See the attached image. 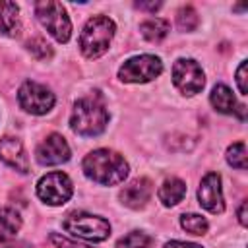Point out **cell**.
Wrapping results in <instances>:
<instances>
[{
    "label": "cell",
    "instance_id": "obj_7",
    "mask_svg": "<svg viewBox=\"0 0 248 248\" xmlns=\"http://www.w3.org/2000/svg\"><path fill=\"white\" fill-rule=\"evenodd\" d=\"M74 194V186L68 174L48 172L37 182V196L48 205H64Z\"/></svg>",
    "mask_w": 248,
    "mask_h": 248
},
{
    "label": "cell",
    "instance_id": "obj_3",
    "mask_svg": "<svg viewBox=\"0 0 248 248\" xmlns=\"http://www.w3.org/2000/svg\"><path fill=\"white\" fill-rule=\"evenodd\" d=\"M116 25L110 17L105 16H95L91 17L79 35V50L87 58H99L101 54L107 52L112 37H114Z\"/></svg>",
    "mask_w": 248,
    "mask_h": 248
},
{
    "label": "cell",
    "instance_id": "obj_21",
    "mask_svg": "<svg viewBox=\"0 0 248 248\" xmlns=\"http://www.w3.org/2000/svg\"><path fill=\"white\" fill-rule=\"evenodd\" d=\"M151 236L141 231H132L116 242V248H149Z\"/></svg>",
    "mask_w": 248,
    "mask_h": 248
},
{
    "label": "cell",
    "instance_id": "obj_26",
    "mask_svg": "<svg viewBox=\"0 0 248 248\" xmlns=\"http://www.w3.org/2000/svg\"><path fill=\"white\" fill-rule=\"evenodd\" d=\"M165 248H202L200 244H194V242H182V240H170L165 244Z\"/></svg>",
    "mask_w": 248,
    "mask_h": 248
},
{
    "label": "cell",
    "instance_id": "obj_19",
    "mask_svg": "<svg viewBox=\"0 0 248 248\" xmlns=\"http://www.w3.org/2000/svg\"><path fill=\"white\" fill-rule=\"evenodd\" d=\"M180 227H182L186 232H190V234L202 236V234L207 232L209 223H207L205 217H202V215H198V213H184V215L180 217Z\"/></svg>",
    "mask_w": 248,
    "mask_h": 248
},
{
    "label": "cell",
    "instance_id": "obj_24",
    "mask_svg": "<svg viewBox=\"0 0 248 248\" xmlns=\"http://www.w3.org/2000/svg\"><path fill=\"white\" fill-rule=\"evenodd\" d=\"M236 85H238V91L242 95L248 93V83H246V60L240 62L238 70H236Z\"/></svg>",
    "mask_w": 248,
    "mask_h": 248
},
{
    "label": "cell",
    "instance_id": "obj_17",
    "mask_svg": "<svg viewBox=\"0 0 248 248\" xmlns=\"http://www.w3.org/2000/svg\"><path fill=\"white\" fill-rule=\"evenodd\" d=\"M21 229V215L12 207H0V240H12Z\"/></svg>",
    "mask_w": 248,
    "mask_h": 248
},
{
    "label": "cell",
    "instance_id": "obj_6",
    "mask_svg": "<svg viewBox=\"0 0 248 248\" xmlns=\"http://www.w3.org/2000/svg\"><path fill=\"white\" fill-rule=\"evenodd\" d=\"M161 72H163V62L159 56L140 54V56L128 58L120 66L118 78L126 83H145V81H151L157 76H161Z\"/></svg>",
    "mask_w": 248,
    "mask_h": 248
},
{
    "label": "cell",
    "instance_id": "obj_10",
    "mask_svg": "<svg viewBox=\"0 0 248 248\" xmlns=\"http://www.w3.org/2000/svg\"><path fill=\"white\" fill-rule=\"evenodd\" d=\"M72 151L68 141L60 134H48L35 149V157L41 165L52 167V165H62L70 159Z\"/></svg>",
    "mask_w": 248,
    "mask_h": 248
},
{
    "label": "cell",
    "instance_id": "obj_27",
    "mask_svg": "<svg viewBox=\"0 0 248 248\" xmlns=\"http://www.w3.org/2000/svg\"><path fill=\"white\" fill-rule=\"evenodd\" d=\"M136 6L140 10H149V12H155L161 8V2H136Z\"/></svg>",
    "mask_w": 248,
    "mask_h": 248
},
{
    "label": "cell",
    "instance_id": "obj_2",
    "mask_svg": "<svg viewBox=\"0 0 248 248\" xmlns=\"http://www.w3.org/2000/svg\"><path fill=\"white\" fill-rule=\"evenodd\" d=\"M108 124V110L105 108V103L99 95L83 97L76 101L72 116H70V128L79 136H99L105 132Z\"/></svg>",
    "mask_w": 248,
    "mask_h": 248
},
{
    "label": "cell",
    "instance_id": "obj_23",
    "mask_svg": "<svg viewBox=\"0 0 248 248\" xmlns=\"http://www.w3.org/2000/svg\"><path fill=\"white\" fill-rule=\"evenodd\" d=\"M27 48L29 52H33L37 58H50L52 56V48L48 43H45L43 39H33L27 43Z\"/></svg>",
    "mask_w": 248,
    "mask_h": 248
},
{
    "label": "cell",
    "instance_id": "obj_13",
    "mask_svg": "<svg viewBox=\"0 0 248 248\" xmlns=\"http://www.w3.org/2000/svg\"><path fill=\"white\" fill-rule=\"evenodd\" d=\"M0 159L10 165L12 169L19 170V172H27L29 170V161L23 149V143L17 138L6 136L0 140Z\"/></svg>",
    "mask_w": 248,
    "mask_h": 248
},
{
    "label": "cell",
    "instance_id": "obj_20",
    "mask_svg": "<svg viewBox=\"0 0 248 248\" xmlns=\"http://www.w3.org/2000/svg\"><path fill=\"white\" fill-rule=\"evenodd\" d=\"M227 163L234 169H240L244 170L248 167V161H246V143L244 141H236L232 143L229 149H227Z\"/></svg>",
    "mask_w": 248,
    "mask_h": 248
},
{
    "label": "cell",
    "instance_id": "obj_11",
    "mask_svg": "<svg viewBox=\"0 0 248 248\" xmlns=\"http://www.w3.org/2000/svg\"><path fill=\"white\" fill-rule=\"evenodd\" d=\"M198 200L200 205L211 213H223L225 209V200H223V190H221V176L217 172H207L198 188Z\"/></svg>",
    "mask_w": 248,
    "mask_h": 248
},
{
    "label": "cell",
    "instance_id": "obj_22",
    "mask_svg": "<svg viewBox=\"0 0 248 248\" xmlns=\"http://www.w3.org/2000/svg\"><path fill=\"white\" fill-rule=\"evenodd\" d=\"M200 23V17H198V12L192 8V6H182L176 14V25L182 29V31H194Z\"/></svg>",
    "mask_w": 248,
    "mask_h": 248
},
{
    "label": "cell",
    "instance_id": "obj_9",
    "mask_svg": "<svg viewBox=\"0 0 248 248\" xmlns=\"http://www.w3.org/2000/svg\"><path fill=\"white\" fill-rule=\"evenodd\" d=\"M54 93L37 81H25L17 91L19 107L31 114H46L54 107Z\"/></svg>",
    "mask_w": 248,
    "mask_h": 248
},
{
    "label": "cell",
    "instance_id": "obj_25",
    "mask_svg": "<svg viewBox=\"0 0 248 248\" xmlns=\"http://www.w3.org/2000/svg\"><path fill=\"white\" fill-rule=\"evenodd\" d=\"M50 240H52V244H56L58 248H89V246H85V244H78V242H74V240H68V238H64V236H58V234H50Z\"/></svg>",
    "mask_w": 248,
    "mask_h": 248
},
{
    "label": "cell",
    "instance_id": "obj_8",
    "mask_svg": "<svg viewBox=\"0 0 248 248\" xmlns=\"http://www.w3.org/2000/svg\"><path fill=\"white\" fill-rule=\"evenodd\" d=\"M172 83L182 95H196L205 85L202 66L192 58H180L172 66Z\"/></svg>",
    "mask_w": 248,
    "mask_h": 248
},
{
    "label": "cell",
    "instance_id": "obj_12",
    "mask_svg": "<svg viewBox=\"0 0 248 248\" xmlns=\"http://www.w3.org/2000/svg\"><path fill=\"white\" fill-rule=\"evenodd\" d=\"M151 194H153L151 180L149 178H136V180H132L128 186H124L120 190V200H122V203L126 207L140 209L149 202Z\"/></svg>",
    "mask_w": 248,
    "mask_h": 248
},
{
    "label": "cell",
    "instance_id": "obj_28",
    "mask_svg": "<svg viewBox=\"0 0 248 248\" xmlns=\"http://www.w3.org/2000/svg\"><path fill=\"white\" fill-rule=\"evenodd\" d=\"M246 207H248V202H242L240 207H238V223L242 227H246V223H248V219H246Z\"/></svg>",
    "mask_w": 248,
    "mask_h": 248
},
{
    "label": "cell",
    "instance_id": "obj_18",
    "mask_svg": "<svg viewBox=\"0 0 248 248\" xmlns=\"http://www.w3.org/2000/svg\"><path fill=\"white\" fill-rule=\"evenodd\" d=\"M169 29H170L169 21L167 19H161V17H149V19H145V21L140 23V33L149 43H159L161 39H165L167 33H169Z\"/></svg>",
    "mask_w": 248,
    "mask_h": 248
},
{
    "label": "cell",
    "instance_id": "obj_1",
    "mask_svg": "<svg viewBox=\"0 0 248 248\" xmlns=\"http://www.w3.org/2000/svg\"><path fill=\"white\" fill-rule=\"evenodd\" d=\"M128 170L130 167L126 159L112 149H95L83 159L85 176L103 186L120 184L128 176Z\"/></svg>",
    "mask_w": 248,
    "mask_h": 248
},
{
    "label": "cell",
    "instance_id": "obj_15",
    "mask_svg": "<svg viewBox=\"0 0 248 248\" xmlns=\"http://www.w3.org/2000/svg\"><path fill=\"white\" fill-rule=\"evenodd\" d=\"M209 103H211V107H213L217 112H223V114H232V112L236 110L234 95H232V91H231L225 83H217V85L211 89Z\"/></svg>",
    "mask_w": 248,
    "mask_h": 248
},
{
    "label": "cell",
    "instance_id": "obj_4",
    "mask_svg": "<svg viewBox=\"0 0 248 248\" xmlns=\"http://www.w3.org/2000/svg\"><path fill=\"white\" fill-rule=\"evenodd\" d=\"M35 14L41 25L58 41V43H68L72 35V21L60 2L52 0H41L35 4Z\"/></svg>",
    "mask_w": 248,
    "mask_h": 248
},
{
    "label": "cell",
    "instance_id": "obj_16",
    "mask_svg": "<svg viewBox=\"0 0 248 248\" xmlns=\"http://www.w3.org/2000/svg\"><path fill=\"white\" fill-rule=\"evenodd\" d=\"M184 194H186V184H184L180 178H174V176H172V178H167V180L161 184L159 192H157L161 203L167 205V207L176 205L178 202H182Z\"/></svg>",
    "mask_w": 248,
    "mask_h": 248
},
{
    "label": "cell",
    "instance_id": "obj_14",
    "mask_svg": "<svg viewBox=\"0 0 248 248\" xmlns=\"http://www.w3.org/2000/svg\"><path fill=\"white\" fill-rule=\"evenodd\" d=\"M19 29H21V23H19V8H17V4L0 0V35L17 37Z\"/></svg>",
    "mask_w": 248,
    "mask_h": 248
},
{
    "label": "cell",
    "instance_id": "obj_5",
    "mask_svg": "<svg viewBox=\"0 0 248 248\" xmlns=\"http://www.w3.org/2000/svg\"><path fill=\"white\" fill-rule=\"evenodd\" d=\"M62 227L70 234L83 240H91V242H103L110 234V223L105 217L91 215V213H72L64 219Z\"/></svg>",
    "mask_w": 248,
    "mask_h": 248
}]
</instances>
